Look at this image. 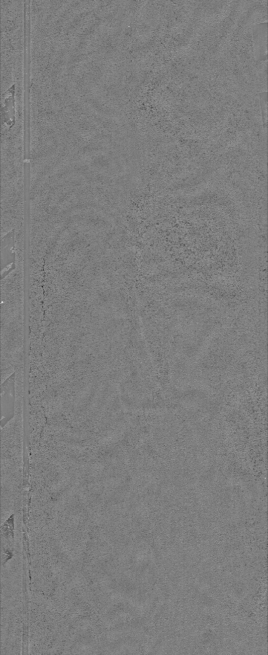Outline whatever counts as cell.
<instances>
[{"label":"cell","mask_w":268,"mask_h":655,"mask_svg":"<svg viewBox=\"0 0 268 655\" xmlns=\"http://www.w3.org/2000/svg\"><path fill=\"white\" fill-rule=\"evenodd\" d=\"M253 48L256 59L258 61L266 60L267 53V23L252 25Z\"/></svg>","instance_id":"cell-1"},{"label":"cell","mask_w":268,"mask_h":655,"mask_svg":"<svg viewBox=\"0 0 268 655\" xmlns=\"http://www.w3.org/2000/svg\"><path fill=\"white\" fill-rule=\"evenodd\" d=\"M260 105H261V109H262V121H264V124H265V122H266L267 121V93H260Z\"/></svg>","instance_id":"cell-2"}]
</instances>
